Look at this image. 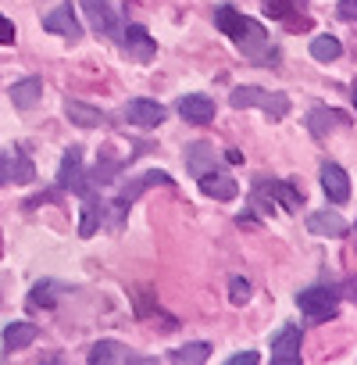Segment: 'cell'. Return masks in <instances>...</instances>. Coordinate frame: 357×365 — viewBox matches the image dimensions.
Segmentation results:
<instances>
[{
    "instance_id": "32",
    "label": "cell",
    "mask_w": 357,
    "mask_h": 365,
    "mask_svg": "<svg viewBox=\"0 0 357 365\" xmlns=\"http://www.w3.org/2000/svg\"><path fill=\"white\" fill-rule=\"evenodd\" d=\"M261 358H257V351H240V354H233L229 358V365H257Z\"/></svg>"
},
{
    "instance_id": "3",
    "label": "cell",
    "mask_w": 357,
    "mask_h": 365,
    "mask_svg": "<svg viewBox=\"0 0 357 365\" xmlns=\"http://www.w3.org/2000/svg\"><path fill=\"white\" fill-rule=\"evenodd\" d=\"M297 308L311 319V322H329L339 315V294L329 287H307L297 294Z\"/></svg>"
},
{
    "instance_id": "24",
    "label": "cell",
    "mask_w": 357,
    "mask_h": 365,
    "mask_svg": "<svg viewBox=\"0 0 357 365\" xmlns=\"http://www.w3.org/2000/svg\"><path fill=\"white\" fill-rule=\"evenodd\" d=\"M208 354H211L208 344H183V347L168 351V361H175V365H197V361H208Z\"/></svg>"
},
{
    "instance_id": "36",
    "label": "cell",
    "mask_w": 357,
    "mask_h": 365,
    "mask_svg": "<svg viewBox=\"0 0 357 365\" xmlns=\"http://www.w3.org/2000/svg\"><path fill=\"white\" fill-rule=\"evenodd\" d=\"M353 104H357V86H353Z\"/></svg>"
},
{
    "instance_id": "13",
    "label": "cell",
    "mask_w": 357,
    "mask_h": 365,
    "mask_svg": "<svg viewBox=\"0 0 357 365\" xmlns=\"http://www.w3.org/2000/svg\"><path fill=\"white\" fill-rule=\"evenodd\" d=\"M43 29L47 33H61L65 40H79L82 36V26H79V19H75V11H72V4H61V8H54L47 19H43Z\"/></svg>"
},
{
    "instance_id": "35",
    "label": "cell",
    "mask_w": 357,
    "mask_h": 365,
    "mask_svg": "<svg viewBox=\"0 0 357 365\" xmlns=\"http://www.w3.org/2000/svg\"><path fill=\"white\" fill-rule=\"evenodd\" d=\"M346 290H350V297L357 301V279H350V283H346Z\"/></svg>"
},
{
    "instance_id": "27",
    "label": "cell",
    "mask_w": 357,
    "mask_h": 365,
    "mask_svg": "<svg viewBox=\"0 0 357 365\" xmlns=\"http://www.w3.org/2000/svg\"><path fill=\"white\" fill-rule=\"evenodd\" d=\"M293 4H304V0H261V11L268 19H289Z\"/></svg>"
},
{
    "instance_id": "12",
    "label": "cell",
    "mask_w": 357,
    "mask_h": 365,
    "mask_svg": "<svg viewBox=\"0 0 357 365\" xmlns=\"http://www.w3.org/2000/svg\"><path fill=\"white\" fill-rule=\"evenodd\" d=\"M321 190L329 194L332 205H346V201H350V175H346L336 161H329V165L321 168Z\"/></svg>"
},
{
    "instance_id": "18",
    "label": "cell",
    "mask_w": 357,
    "mask_h": 365,
    "mask_svg": "<svg viewBox=\"0 0 357 365\" xmlns=\"http://www.w3.org/2000/svg\"><path fill=\"white\" fill-rule=\"evenodd\" d=\"M100 222H104V205L97 201L93 190H86V194H82V222H79V237H93V233L100 230Z\"/></svg>"
},
{
    "instance_id": "16",
    "label": "cell",
    "mask_w": 357,
    "mask_h": 365,
    "mask_svg": "<svg viewBox=\"0 0 357 365\" xmlns=\"http://www.w3.org/2000/svg\"><path fill=\"white\" fill-rule=\"evenodd\" d=\"M40 97H43V79H36V76H29V79H22V83L11 86V104H15L18 111L36 108Z\"/></svg>"
},
{
    "instance_id": "28",
    "label": "cell",
    "mask_w": 357,
    "mask_h": 365,
    "mask_svg": "<svg viewBox=\"0 0 357 365\" xmlns=\"http://www.w3.org/2000/svg\"><path fill=\"white\" fill-rule=\"evenodd\" d=\"M54 290H58V283H36V287H33L29 304H36V308H40V304H43V308H54V301H58V294H54Z\"/></svg>"
},
{
    "instance_id": "29",
    "label": "cell",
    "mask_w": 357,
    "mask_h": 365,
    "mask_svg": "<svg viewBox=\"0 0 357 365\" xmlns=\"http://www.w3.org/2000/svg\"><path fill=\"white\" fill-rule=\"evenodd\" d=\"M229 301H233V304H247V301H250V283H247L243 276H233V279H229Z\"/></svg>"
},
{
    "instance_id": "11",
    "label": "cell",
    "mask_w": 357,
    "mask_h": 365,
    "mask_svg": "<svg viewBox=\"0 0 357 365\" xmlns=\"http://www.w3.org/2000/svg\"><path fill=\"white\" fill-rule=\"evenodd\" d=\"M178 115L193 125H208V122H215V101L208 93H186L178 101Z\"/></svg>"
},
{
    "instance_id": "1",
    "label": "cell",
    "mask_w": 357,
    "mask_h": 365,
    "mask_svg": "<svg viewBox=\"0 0 357 365\" xmlns=\"http://www.w3.org/2000/svg\"><path fill=\"white\" fill-rule=\"evenodd\" d=\"M215 26L250 58V61H275L279 58V51L275 47H268V33H265V26L261 22H254V19H247L243 11H236L233 4H218L215 8Z\"/></svg>"
},
{
    "instance_id": "19",
    "label": "cell",
    "mask_w": 357,
    "mask_h": 365,
    "mask_svg": "<svg viewBox=\"0 0 357 365\" xmlns=\"http://www.w3.org/2000/svg\"><path fill=\"white\" fill-rule=\"evenodd\" d=\"M36 336H40V326H36V322H11V326L4 329V351H22V347H29Z\"/></svg>"
},
{
    "instance_id": "33",
    "label": "cell",
    "mask_w": 357,
    "mask_h": 365,
    "mask_svg": "<svg viewBox=\"0 0 357 365\" xmlns=\"http://www.w3.org/2000/svg\"><path fill=\"white\" fill-rule=\"evenodd\" d=\"M8 182V154H0V187Z\"/></svg>"
},
{
    "instance_id": "2",
    "label": "cell",
    "mask_w": 357,
    "mask_h": 365,
    "mask_svg": "<svg viewBox=\"0 0 357 365\" xmlns=\"http://www.w3.org/2000/svg\"><path fill=\"white\" fill-rule=\"evenodd\" d=\"M229 104H233V108H261L272 122H279V118L289 115V97H286V93L261 90V86H236V90L229 93Z\"/></svg>"
},
{
    "instance_id": "26",
    "label": "cell",
    "mask_w": 357,
    "mask_h": 365,
    "mask_svg": "<svg viewBox=\"0 0 357 365\" xmlns=\"http://www.w3.org/2000/svg\"><path fill=\"white\" fill-rule=\"evenodd\" d=\"M339 54H343V47H339L336 36H314L311 40V58L314 61H336Z\"/></svg>"
},
{
    "instance_id": "34",
    "label": "cell",
    "mask_w": 357,
    "mask_h": 365,
    "mask_svg": "<svg viewBox=\"0 0 357 365\" xmlns=\"http://www.w3.org/2000/svg\"><path fill=\"white\" fill-rule=\"evenodd\" d=\"M225 161H229V165H240L243 154H240V150H225Z\"/></svg>"
},
{
    "instance_id": "9",
    "label": "cell",
    "mask_w": 357,
    "mask_h": 365,
    "mask_svg": "<svg viewBox=\"0 0 357 365\" xmlns=\"http://www.w3.org/2000/svg\"><path fill=\"white\" fill-rule=\"evenodd\" d=\"M125 118L136 125V129H157L164 122V108L157 101H146V97H136L125 104Z\"/></svg>"
},
{
    "instance_id": "30",
    "label": "cell",
    "mask_w": 357,
    "mask_h": 365,
    "mask_svg": "<svg viewBox=\"0 0 357 365\" xmlns=\"http://www.w3.org/2000/svg\"><path fill=\"white\" fill-rule=\"evenodd\" d=\"M336 15H339L343 22H357V0H339Z\"/></svg>"
},
{
    "instance_id": "6",
    "label": "cell",
    "mask_w": 357,
    "mask_h": 365,
    "mask_svg": "<svg viewBox=\"0 0 357 365\" xmlns=\"http://www.w3.org/2000/svg\"><path fill=\"white\" fill-rule=\"evenodd\" d=\"M300 326L286 322L275 336H272V365H300Z\"/></svg>"
},
{
    "instance_id": "10",
    "label": "cell",
    "mask_w": 357,
    "mask_h": 365,
    "mask_svg": "<svg viewBox=\"0 0 357 365\" xmlns=\"http://www.w3.org/2000/svg\"><path fill=\"white\" fill-rule=\"evenodd\" d=\"M90 361H93V365H111V361H118V365H125V361L143 365V361H150V358L132 354V351H129L125 344H118V340H97L93 351H90Z\"/></svg>"
},
{
    "instance_id": "23",
    "label": "cell",
    "mask_w": 357,
    "mask_h": 365,
    "mask_svg": "<svg viewBox=\"0 0 357 365\" xmlns=\"http://www.w3.org/2000/svg\"><path fill=\"white\" fill-rule=\"evenodd\" d=\"M33 179H36L33 161L26 158V150L15 147V154H8V182H33Z\"/></svg>"
},
{
    "instance_id": "22",
    "label": "cell",
    "mask_w": 357,
    "mask_h": 365,
    "mask_svg": "<svg viewBox=\"0 0 357 365\" xmlns=\"http://www.w3.org/2000/svg\"><path fill=\"white\" fill-rule=\"evenodd\" d=\"M215 165H218V154H215L211 143H193V147L186 150V168H190L193 179H197L204 168H215Z\"/></svg>"
},
{
    "instance_id": "21",
    "label": "cell",
    "mask_w": 357,
    "mask_h": 365,
    "mask_svg": "<svg viewBox=\"0 0 357 365\" xmlns=\"http://www.w3.org/2000/svg\"><path fill=\"white\" fill-rule=\"evenodd\" d=\"M261 182H265L268 197L279 201L286 212H297V208H300V194L293 190V182H279V179H268V175H261Z\"/></svg>"
},
{
    "instance_id": "14",
    "label": "cell",
    "mask_w": 357,
    "mask_h": 365,
    "mask_svg": "<svg viewBox=\"0 0 357 365\" xmlns=\"http://www.w3.org/2000/svg\"><path fill=\"white\" fill-rule=\"evenodd\" d=\"M118 43H125L129 58H136V61H150V58L157 54V43L150 40V33H146L143 26H129V29H122V40H118Z\"/></svg>"
},
{
    "instance_id": "8",
    "label": "cell",
    "mask_w": 357,
    "mask_h": 365,
    "mask_svg": "<svg viewBox=\"0 0 357 365\" xmlns=\"http://www.w3.org/2000/svg\"><path fill=\"white\" fill-rule=\"evenodd\" d=\"M197 179H201V190H204L208 197H215V201H236V197H240V182H236L229 172H222L218 165H215V168H204Z\"/></svg>"
},
{
    "instance_id": "31",
    "label": "cell",
    "mask_w": 357,
    "mask_h": 365,
    "mask_svg": "<svg viewBox=\"0 0 357 365\" xmlns=\"http://www.w3.org/2000/svg\"><path fill=\"white\" fill-rule=\"evenodd\" d=\"M15 22L11 19H4V15H0V43H15Z\"/></svg>"
},
{
    "instance_id": "4",
    "label": "cell",
    "mask_w": 357,
    "mask_h": 365,
    "mask_svg": "<svg viewBox=\"0 0 357 365\" xmlns=\"http://www.w3.org/2000/svg\"><path fill=\"white\" fill-rule=\"evenodd\" d=\"M93 190L90 179L82 172V147H68L65 158H61V168H58V194H86Z\"/></svg>"
},
{
    "instance_id": "20",
    "label": "cell",
    "mask_w": 357,
    "mask_h": 365,
    "mask_svg": "<svg viewBox=\"0 0 357 365\" xmlns=\"http://www.w3.org/2000/svg\"><path fill=\"white\" fill-rule=\"evenodd\" d=\"M65 115L79 125V129H97L100 122H104V115H100V108H93V104H82V101H65Z\"/></svg>"
},
{
    "instance_id": "5",
    "label": "cell",
    "mask_w": 357,
    "mask_h": 365,
    "mask_svg": "<svg viewBox=\"0 0 357 365\" xmlns=\"http://www.w3.org/2000/svg\"><path fill=\"white\" fill-rule=\"evenodd\" d=\"M82 15H86V22H90L100 36L122 40V22H118V15H114L111 0H82Z\"/></svg>"
},
{
    "instance_id": "17",
    "label": "cell",
    "mask_w": 357,
    "mask_h": 365,
    "mask_svg": "<svg viewBox=\"0 0 357 365\" xmlns=\"http://www.w3.org/2000/svg\"><path fill=\"white\" fill-rule=\"evenodd\" d=\"M336 125H346V115L343 111H336V108H311L307 111V129H311V136H325L329 129H336Z\"/></svg>"
},
{
    "instance_id": "25",
    "label": "cell",
    "mask_w": 357,
    "mask_h": 365,
    "mask_svg": "<svg viewBox=\"0 0 357 365\" xmlns=\"http://www.w3.org/2000/svg\"><path fill=\"white\" fill-rule=\"evenodd\" d=\"M118 172H122V161L118 158H100L97 168H93V175H86V179H90V187H107V182L118 179Z\"/></svg>"
},
{
    "instance_id": "15",
    "label": "cell",
    "mask_w": 357,
    "mask_h": 365,
    "mask_svg": "<svg viewBox=\"0 0 357 365\" xmlns=\"http://www.w3.org/2000/svg\"><path fill=\"white\" fill-rule=\"evenodd\" d=\"M307 230H311V237H343L346 233V219L339 215V212H314V215H307Z\"/></svg>"
},
{
    "instance_id": "7",
    "label": "cell",
    "mask_w": 357,
    "mask_h": 365,
    "mask_svg": "<svg viewBox=\"0 0 357 365\" xmlns=\"http://www.w3.org/2000/svg\"><path fill=\"white\" fill-rule=\"evenodd\" d=\"M171 182H175V179H171L168 172H161V168H150V172H139V175H132V179L125 182V187H122V194H118L114 201L129 208V205H132L136 197H143L146 190H154V187H171Z\"/></svg>"
}]
</instances>
